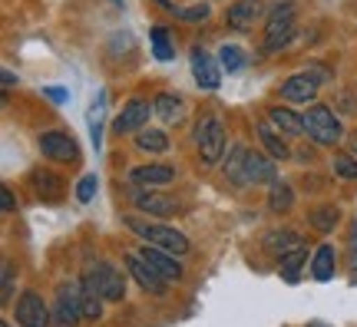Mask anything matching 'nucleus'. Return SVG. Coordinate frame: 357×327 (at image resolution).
I'll use <instances>...</instances> for the list:
<instances>
[{
	"instance_id": "nucleus-1",
	"label": "nucleus",
	"mask_w": 357,
	"mask_h": 327,
	"mask_svg": "<svg viewBox=\"0 0 357 327\" xmlns=\"http://www.w3.org/2000/svg\"><path fill=\"white\" fill-rule=\"evenodd\" d=\"M126 225L139 235L146 245H159V248H166V252L172 254H189V238L182 235V231H176V228L169 225H153V222H139V218H126Z\"/></svg>"
},
{
	"instance_id": "nucleus-2",
	"label": "nucleus",
	"mask_w": 357,
	"mask_h": 327,
	"mask_svg": "<svg viewBox=\"0 0 357 327\" xmlns=\"http://www.w3.org/2000/svg\"><path fill=\"white\" fill-rule=\"evenodd\" d=\"M83 288L102 294L106 301H123V294H126V281H123V275H119L109 261H96V264H89L86 268V275H83Z\"/></svg>"
},
{
	"instance_id": "nucleus-3",
	"label": "nucleus",
	"mask_w": 357,
	"mask_h": 327,
	"mask_svg": "<svg viewBox=\"0 0 357 327\" xmlns=\"http://www.w3.org/2000/svg\"><path fill=\"white\" fill-rule=\"evenodd\" d=\"M195 146H199V159L202 165H215L225 155V126L218 116H202L199 129H195Z\"/></svg>"
},
{
	"instance_id": "nucleus-4",
	"label": "nucleus",
	"mask_w": 357,
	"mask_h": 327,
	"mask_svg": "<svg viewBox=\"0 0 357 327\" xmlns=\"http://www.w3.org/2000/svg\"><path fill=\"white\" fill-rule=\"evenodd\" d=\"M53 321L60 327H77L83 321V281H63L56 288Z\"/></svg>"
},
{
	"instance_id": "nucleus-5",
	"label": "nucleus",
	"mask_w": 357,
	"mask_h": 327,
	"mask_svg": "<svg viewBox=\"0 0 357 327\" xmlns=\"http://www.w3.org/2000/svg\"><path fill=\"white\" fill-rule=\"evenodd\" d=\"M305 129H307V136L314 139L318 146H334L337 139L344 136V132H341V119H337L328 106H321V102H314V106L307 109Z\"/></svg>"
},
{
	"instance_id": "nucleus-6",
	"label": "nucleus",
	"mask_w": 357,
	"mask_h": 327,
	"mask_svg": "<svg viewBox=\"0 0 357 327\" xmlns=\"http://www.w3.org/2000/svg\"><path fill=\"white\" fill-rule=\"evenodd\" d=\"M291 37H294V7H291V3H284V7H275V10L268 13L265 40H261L265 53L281 50V47H284V43H288Z\"/></svg>"
},
{
	"instance_id": "nucleus-7",
	"label": "nucleus",
	"mask_w": 357,
	"mask_h": 327,
	"mask_svg": "<svg viewBox=\"0 0 357 327\" xmlns=\"http://www.w3.org/2000/svg\"><path fill=\"white\" fill-rule=\"evenodd\" d=\"M50 307L40 298L37 291H24L17 301V324L20 327H47L50 324Z\"/></svg>"
},
{
	"instance_id": "nucleus-8",
	"label": "nucleus",
	"mask_w": 357,
	"mask_h": 327,
	"mask_svg": "<svg viewBox=\"0 0 357 327\" xmlns=\"http://www.w3.org/2000/svg\"><path fill=\"white\" fill-rule=\"evenodd\" d=\"M149 113H155V106H149L146 100H129L123 106V113L113 119V129L123 136V132H139L146 123H149Z\"/></svg>"
},
{
	"instance_id": "nucleus-9",
	"label": "nucleus",
	"mask_w": 357,
	"mask_h": 327,
	"mask_svg": "<svg viewBox=\"0 0 357 327\" xmlns=\"http://www.w3.org/2000/svg\"><path fill=\"white\" fill-rule=\"evenodd\" d=\"M318 83H321V76H314V73L288 76V83L281 86V100L284 102H314V96H318Z\"/></svg>"
},
{
	"instance_id": "nucleus-10",
	"label": "nucleus",
	"mask_w": 357,
	"mask_h": 327,
	"mask_svg": "<svg viewBox=\"0 0 357 327\" xmlns=\"http://www.w3.org/2000/svg\"><path fill=\"white\" fill-rule=\"evenodd\" d=\"M126 271L139 281V288L153 291V294H166V277L159 275L142 254H126Z\"/></svg>"
},
{
	"instance_id": "nucleus-11",
	"label": "nucleus",
	"mask_w": 357,
	"mask_h": 327,
	"mask_svg": "<svg viewBox=\"0 0 357 327\" xmlns=\"http://www.w3.org/2000/svg\"><path fill=\"white\" fill-rule=\"evenodd\" d=\"M245 178H248V185H271V182H278L275 159L268 152H248V159H245Z\"/></svg>"
},
{
	"instance_id": "nucleus-12",
	"label": "nucleus",
	"mask_w": 357,
	"mask_h": 327,
	"mask_svg": "<svg viewBox=\"0 0 357 327\" xmlns=\"http://www.w3.org/2000/svg\"><path fill=\"white\" fill-rule=\"evenodd\" d=\"M40 149H43V155H50L56 162H77L79 159V146L66 132H43L40 136Z\"/></svg>"
},
{
	"instance_id": "nucleus-13",
	"label": "nucleus",
	"mask_w": 357,
	"mask_h": 327,
	"mask_svg": "<svg viewBox=\"0 0 357 327\" xmlns=\"http://www.w3.org/2000/svg\"><path fill=\"white\" fill-rule=\"evenodd\" d=\"M142 258H146V261L153 264L155 271H159V275L166 277V281H178V277H182V264L176 261L178 254H172V252H166V248H159V245H146V241H142Z\"/></svg>"
},
{
	"instance_id": "nucleus-14",
	"label": "nucleus",
	"mask_w": 357,
	"mask_h": 327,
	"mask_svg": "<svg viewBox=\"0 0 357 327\" xmlns=\"http://www.w3.org/2000/svg\"><path fill=\"white\" fill-rule=\"evenodd\" d=\"M192 76L202 89H218V83H222V70L205 50H192Z\"/></svg>"
},
{
	"instance_id": "nucleus-15",
	"label": "nucleus",
	"mask_w": 357,
	"mask_h": 327,
	"mask_svg": "<svg viewBox=\"0 0 357 327\" xmlns=\"http://www.w3.org/2000/svg\"><path fill=\"white\" fill-rule=\"evenodd\" d=\"M176 178V169L172 165H139L129 172V182L139 185V189H153V185H169Z\"/></svg>"
},
{
	"instance_id": "nucleus-16",
	"label": "nucleus",
	"mask_w": 357,
	"mask_h": 327,
	"mask_svg": "<svg viewBox=\"0 0 357 327\" xmlns=\"http://www.w3.org/2000/svg\"><path fill=\"white\" fill-rule=\"evenodd\" d=\"M258 13H261V0H235L229 7V13H225V24L231 30H252Z\"/></svg>"
},
{
	"instance_id": "nucleus-17",
	"label": "nucleus",
	"mask_w": 357,
	"mask_h": 327,
	"mask_svg": "<svg viewBox=\"0 0 357 327\" xmlns=\"http://www.w3.org/2000/svg\"><path fill=\"white\" fill-rule=\"evenodd\" d=\"M268 123L275 129H281L284 136H301V132H307L305 116H298L294 109H288V106H271V109H268Z\"/></svg>"
},
{
	"instance_id": "nucleus-18",
	"label": "nucleus",
	"mask_w": 357,
	"mask_h": 327,
	"mask_svg": "<svg viewBox=\"0 0 357 327\" xmlns=\"http://www.w3.org/2000/svg\"><path fill=\"white\" fill-rule=\"evenodd\" d=\"M136 208H142L146 215H155V218H169V215L178 212V205L169 195H159V192H139L136 195Z\"/></svg>"
},
{
	"instance_id": "nucleus-19",
	"label": "nucleus",
	"mask_w": 357,
	"mask_h": 327,
	"mask_svg": "<svg viewBox=\"0 0 357 327\" xmlns=\"http://www.w3.org/2000/svg\"><path fill=\"white\" fill-rule=\"evenodd\" d=\"M258 139H261V146H265V152L271 155V159H281V162H284V159L291 155L288 142L281 139V132L271 126V123H261V126H258Z\"/></svg>"
},
{
	"instance_id": "nucleus-20",
	"label": "nucleus",
	"mask_w": 357,
	"mask_h": 327,
	"mask_svg": "<svg viewBox=\"0 0 357 327\" xmlns=\"http://www.w3.org/2000/svg\"><path fill=\"white\" fill-rule=\"evenodd\" d=\"M245 159H248V149L245 146H231L229 159L222 165V172L229 178L231 185H248V178H245Z\"/></svg>"
},
{
	"instance_id": "nucleus-21",
	"label": "nucleus",
	"mask_w": 357,
	"mask_h": 327,
	"mask_svg": "<svg viewBox=\"0 0 357 327\" xmlns=\"http://www.w3.org/2000/svg\"><path fill=\"white\" fill-rule=\"evenodd\" d=\"M268 208L271 212H291L294 208V189L288 185V182H271V192H268Z\"/></svg>"
},
{
	"instance_id": "nucleus-22",
	"label": "nucleus",
	"mask_w": 357,
	"mask_h": 327,
	"mask_svg": "<svg viewBox=\"0 0 357 327\" xmlns=\"http://www.w3.org/2000/svg\"><path fill=\"white\" fill-rule=\"evenodd\" d=\"M334 261H337L334 248L331 245H321L318 252H314V261H311V275L318 277V281H331L334 277Z\"/></svg>"
},
{
	"instance_id": "nucleus-23",
	"label": "nucleus",
	"mask_w": 357,
	"mask_h": 327,
	"mask_svg": "<svg viewBox=\"0 0 357 327\" xmlns=\"http://www.w3.org/2000/svg\"><path fill=\"white\" fill-rule=\"evenodd\" d=\"M265 248L271 254H288V252H294V248H301V238L294 235V231H268L265 235Z\"/></svg>"
},
{
	"instance_id": "nucleus-24",
	"label": "nucleus",
	"mask_w": 357,
	"mask_h": 327,
	"mask_svg": "<svg viewBox=\"0 0 357 327\" xmlns=\"http://www.w3.org/2000/svg\"><path fill=\"white\" fill-rule=\"evenodd\" d=\"M153 106H155V113H159V119H162V123H169V126L182 119V100H178V96H172V93H159Z\"/></svg>"
},
{
	"instance_id": "nucleus-25",
	"label": "nucleus",
	"mask_w": 357,
	"mask_h": 327,
	"mask_svg": "<svg viewBox=\"0 0 357 327\" xmlns=\"http://www.w3.org/2000/svg\"><path fill=\"white\" fill-rule=\"evenodd\" d=\"M136 146H139L142 152H166L169 149V139H166V132L162 129H146L142 126L139 132H136Z\"/></svg>"
},
{
	"instance_id": "nucleus-26",
	"label": "nucleus",
	"mask_w": 357,
	"mask_h": 327,
	"mask_svg": "<svg viewBox=\"0 0 357 327\" xmlns=\"http://www.w3.org/2000/svg\"><path fill=\"white\" fill-rule=\"evenodd\" d=\"M33 189H37L40 199H47V201H56L63 195V185H60V178L53 176V172H33Z\"/></svg>"
},
{
	"instance_id": "nucleus-27",
	"label": "nucleus",
	"mask_w": 357,
	"mask_h": 327,
	"mask_svg": "<svg viewBox=\"0 0 357 327\" xmlns=\"http://www.w3.org/2000/svg\"><path fill=\"white\" fill-rule=\"evenodd\" d=\"M307 222H311V228H318V231H334V225L341 222V212L334 205H318V208H311Z\"/></svg>"
},
{
	"instance_id": "nucleus-28",
	"label": "nucleus",
	"mask_w": 357,
	"mask_h": 327,
	"mask_svg": "<svg viewBox=\"0 0 357 327\" xmlns=\"http://www.w3.org/2000/svg\"><path fill=\"white\" fill-rule=\"evenodd\" d=\"M305 261H307V252H305V248H294V252L281 254V277L294 284V281L301 277V268H305Z\"/></svg>"
},
{
	"instance_id": "nucleus-29",
	"label": "nucleus",
	"mask_w": 357,
	"mask_h": 327,
	"mask_svg": "<svg viewBox=\"0 0 357 327\" xmlns=\"http://www.w3.org/2000/svg\"><path fill=\"white\" fill-rule=\"evenodd\" d=\"M106 93H100V102L89 109V136H93V146L100 149L102 146V109H106Z\"/></svg>"
},
{
	"instance_id": "nucleus-30",
	"label": "nucleus",
	"mask_w": 357,
	"mask_h": 327,
	"mask_svg": "<svg viewBox=\"0 0 357 327\" xmlns=\"http://www.w3.org/2000/svg\"><path fill=\"white\" fill-rule=\"evenodd\" d=\"M102 301H106L102 294L83 288V317H86V321H100L102 317Z\"/></svg>"
},
{
	"instance_id": "nucleus-31",
	"label": "nucleus",
	"mask_w": 357,
	"mask_h": 327,
	"mask_svg": "<svg viewBox=\"0 0 357 327\" xmlns=\"http://www.w3.org/2000/svg\"><path fill=\"white\" fill-rule=\"evenodd\" d=\"M153 53L159 60H172V43H169V33L162 26H155L153 30Z\"/></svg>"
},
{
	"instance_id": "nucleus-32",
	"label": "nucleus",
	"mask_w": 357,
	"mask_h": 327,
	"mask_svg": "<svg viewBox=\"0 0 357 327\" xmlns=\"http://www.w3.org/2000/svg\"><path fill=\"white\" fill-rule=\"evenodd\" d=\"M334 176L341 178H357V155H334Z\"/></svg>"
},
{
	"instance_id": "nucleus-33",
	"label": "nucleus",
	"mask_w": 357,
	"mask_h": 327,
	"mask_svg": "<svg viewBox=\"0 0 357 327\" xmlns=\"http://www.w3.org/2000/svg\"><path fill=\"white\" fill-rule=\"evenodd\" d=\"M218 60H222V66H225V70H238V66L245 63V56H242V50H238V47H222V53H218Z\"/></svg>"
},
{
	"instance_id": "nucleus-34",
	"label": "nucleus",
	"mask_w": 357,
	"mask_h": 327,
	"mask_svg": "<svg viewBox=\"0 0 357 327\" xmlns=\"http://www.w3.org/2000/svg\"><path fill=\"white\" fill-rule=\"evenodd\" d=\"M178 17V20H189V24H199V20H205L208 17V7L205 3H195V7H182V10H172Z\"/></svg>"
},
{
	"instance_id": "nucleus-35",
	"label": "nucleus",
	"mask_w": 357,
	"mask_h": 327,
	"mask_svg": "<svg viewBox=\"0 0 357 327\" xmlns=\"http://www.w3.org/2000/svg\"><path fill=\"white\" fill-rule=\"evenodd\" d=\"M96 185H100V178H96V176H83V178H79V185H77V199L79 201H89L93 195H96Z\"/></svg>"
},
{
	"instance_id": "nucleus-36",
	"label": "nucleus",
	"mask_w": 357,
	"mask_h": 327,
	"mask_svg": "<svg viewBox=\"0 0 357 327\" xmlns=\"http://www.w3.org/2000/svg\"><path fill=\"white\" fill-rule=\"evenodd\" d=\"M10 294H13V264L3 261V284H0V301L7 304V301H10Z\"/></svg>"
},
{
	"instance_id": "nucleus-37",
	"label": "nucleus",
	"mask_w": 357,
	"mask_h": 327,
	"mask_svg": "<svg viewBox=\"0 0 357 327\" xmlns=\"http://www.w3.org/2000/svg\"><path fill=\"white\" fill-rule=\"evenodd\" d=\"M17 208V201H13V192L7 185H0V212H13Z\"/></svg>"
},
{
	"instance_id": "nucleus-38",
	"label": "nucleus",
	"mask_w": 357,
	"mask_h": 327,
	"mask_svg": "<svg viewBox=\"0 0 357 327\" xmlns=\"http://www.w3.org/2000/svg\"><path fill=\"white\" fill-rule=\"evenodd\" d=\"M43 96H47V100H53V102H66V100H70V93H66V89H60V86H47V89H43Z\"/></svg>"
},
{
	"instance_id": "nucleus-39",
	"label": "nucleus",
	"mask_w": 357,
	"mask_h": 327,
	"mask_svg": "<svg viewBox=\"0 0 357 327\" xmlns=\"http://www.w3.org/2000/svg\"><path fill=\"white\" fill-rule=\"evenodd\" d=\"M0 76H3V89H10L13 83H17V76H13L10 70H3V73H0Z\"/></svg>"
},
{
	"instance_id": "nucleus-40",
	"label": "nucleus",
	"mask_w": 357,
	"mask_h": 327,
	"mask_svg": "<svg viewBox=\"0 0 357 327\" xmlns=\"http://www.w3.org/2000/svg\"><path fill=\"white\" fill-rule=\"evenodd\" d=\"M351 268L357 271V235H354V241H351Z\"/></svg>"
},
{
	"instance_id": "nucleus-41",
	"label": "nucleus",
	"mask_w": 357,
	"mask_h": 327,
	"mask_svg": "<svg viewBox=\"0 0 357 327\" xmlns=\"http://www.w3.org/2000/svg\"><path fill=\"white\" fill-rule=\"evenodd\" d=\"M347 149H351V155H357V132H351V139H347Z\"/></svg>"
},
{
	"instance_id": "nucleus-42",
	"label": "nucleus",
	"mask_w": 357,
	"mask_h": 327,
	"mask_svg": "<svg viewBox=\"0 0 357 327\" xmlns=\"http://www.w3.org/2000/svg\"><path fill=\"white\" fill-rule=\"evenodd\" d=\"M307 327H324V324H307Z\"/></svg>"
}]
</instances>
